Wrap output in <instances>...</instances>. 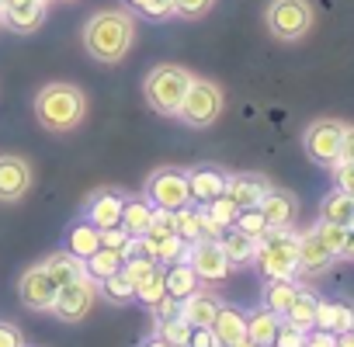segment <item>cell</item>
<instances>
[{
    "label": "cell",
    "mask_w": 354,
    "mask_h": 347,
    "mask_svg": "<svg viewBox=\"0 0 354 347\" xmlns=\"http://www.w3.org/2000/svg\"><path fill=\"white\" fill-rule=\"evenodd\" d=\"M146 309L153 312V319H167V316H177V312H181V302L170 299V295H163V299H156V302L146 306Z\"/></svg>",
    "instance_id": "45"
},
{
    "label": "cell",
    "mask_w": 354,
    "mask_h": 347,
    "mask_svg": "<svg viewBox=\"0 0 354 347\" xmlns=\"http://www.w3.org/2000/svg\"><path fill=\"white\" fill-rule=\"evenodd\" d=\"M330 170H333V185H337V191H344V195L354 198V160H337Z\"/></svg>",
    "instance_id": "43"
},
{
    "label": "cell",
    "mask_w": 354,
    "mask_h": 347,
    "mask_svg": "<svg viewBox=\"0 0 354 347\" xmlns=\"http://www.w3.org/2000/svg\"><path fill=\"white\" fill-rule=\"evenodd\" d=\"M340 160H354V125H344V139H340Z\"/></svg>",
    "instance_id": "50"
},
{
    "label": "cell",
    "mask_w": 354,
    "mask_h": 347,
    "mask_svg": "<svg viewBox=\"0 0 354 347\" xmlns=\"http://www.w3.org/2000/svg\"><path fill=\"white\" fill-rule=\"evenodd\" d=\"M122 264H125L122 250H111V247H97V250H94V254L84 261V268H87V278H94V281H104L108 274L122 271Z\"/></svg>",
    "instance_id": "30"
},
{
    "label": "cell",
    "mask_w": 354,
    "mask_h": 347,
    "mask_svg": "<svg viewBox=\"0 0 354 347\" xmlns=\"http://www.w3.org/2000/svg\"><path fill=\"white\" fill-rule=\"evenodd\" d=\"M278 323H281V316H274L271 309L261 306L257 312L247 316V340L257 344V347H271L274 344V333H278Z\"/></svg>",
    "instance_id": "28"
},
{
    "label": "cell",
    "mask_w": 354,
    "mask_h": 347,
    "mask_svg": "<svg viewBox=\"0 0 354 347\" xmlns=\"http://www.w3.org/2000/svg\"><path fill=\"white\" fill-rule=\"evenodd\" d=\"M240 233H247L250 240H261L271 226H268V219L261 216V209H240V216H236V223H233Z\"/></svg>",
    "instance_id": "37"
},
{
    "label": "cell",
    "mask_w": 354,
    "mask_h": 347,
    "mask_svg": "<svg viewBox=\"0 0 354 347\" xmlns=\"http://www.w3.org/2000/svg\"><path fill=\"white\" fill-rule=\"evenodd\" d=\"M313 330H330V333H347V330H354V306H347V302H323L319 299V306H316V326Z\"/></svg>",
    "instance_id": "22"
},
{
    "label": "cell",
    "mask_w": 354,
    "mask_h": 347,
    "mask_svg": "<svg viewBox=\"0 0 354 347\" xmlns=\"http://www.w3.org/2000/svg\"><path fill=\"white\" fill-rule=\"evenodd\" d=\"M202 209H205V216H209L219 229H230V226L236 223V216H240V209H236L226 195H219L216 202H209V205H202Z\"/></svg>",
    "instance_id": "36"
},
{
    "label": "cell",
    "mask_w": 354,
    "mask_h": 347,
    "mask_svg": "<svg viewBox=\"0 0 354 347\" xmlns=\"http://www.w3.org/2000/svg\"><path fill=\"white\" fill-rule=\"evenodd\" d=\"M264 25L281 42H299L313 28V4L309 0H271L264 11Z\"/></svg>",
    "instance_id": "7"
},
{
    "label": "cell",
    "mask_w": 354,
    "mask_h": 347,
    "mask_svg": "<svg viewBox=\"0 0 354 347\" xmlns=\"http://www.w3.org/2000/svg\"><path fill=\"white\" fill-rule=\"evenodd\" d=\"M125 8L139 11L149 21H167L174 18V0H125Z\"/></svg>",
    "instance_id": "35"
},
{
    "label": "cell",
    "mask_w": 354,
    "mask_h": 347,
    "mask_svg": "<svg viewBox=\"0 0 354 347\" xmlns=\"http://www.w3.org/2000/svg\"><path fill=\"white\" fill-rule=\"evenodd\" d=\"M97 288H101V295H104L108 302H115V306H129V302L136 299V288H132V281H129L122 271H115V274H108L104 281H97Z\"/></svg>",
    "instance_id": "33"
},
{
    "label": "cell",
    "mask_w": 354,
    "mask_h": 347,
    "mask_svg": "<svg viewBox=\"0 0 354 347\" xmlns=\"http://www.w3.org/2000/svg\"><path fill=\"white\" fill-rule=\"evenodd\" d=\"M319 223H330V226H354V198L344 195V191H330L323 202H319Z\"/></svg>",
    "instance_id": "25"
},
{
    "label": "cell",
    "mask_w": 354,
    "mask_h": 347,
    "mask_svg": "<svg viewBox=\"0 0 354 347\" xmlns=\"http://www.w3.org/2000/svg\"><path fill=\"white\" fill-rule=\"evenodd\" d=\"M188 195L195 205H209L216 202L219 195H226V174L219 167H195L188 170Z\"/></svg>",
    "instance_id": "16"
},
{
    "label": "cell",
    "mask_w": 354,
    "mask_h": 347,
    "mask_svg": "<svg viewBox=\"0 0 354 347\" xmlns=\"http://www.w3.org/2000/svg\"><path fill=\"white\" fill-rule=\"evenodd\" d=\"M340 139H344V122L337 118H316L302 132V149L313 163L333 167L340 160Z\"/></svg>",
    "instance_id": "8"
},
{
    "label": "cell",
    "mask_w": 354,
    "mask_h": 347,
    "mask_svg": "<svg viewBox=\"0 0 354 347\" xmlns=\"http://www.w3.org/2000/svg\"><path fill=\"white\" fill-rule=\"evenodd\" d=\"M223 104H226L223 101V87L212 84V80L195 77L188 94H185V101H181V108H177V118H181L185 125H192V129H209L223 115Z\"/></svg>",
    "instance_id": "5"
},
{
    "label": "cell",
    "mask_w": 354,
    "mask_h": 347,
    "mask_svg": "<svg viewBox=\"0 0 354 347\" xmlns=\"http://www.w3.org/2000/svg\"><path fill=\"white\" fill-rule=\"evenodd\" d=\"M313 229H316V236H319V240H323V243L330 247V254H333V257H340V250H344V236H347V229H351V226L344 229V226H330V223H316Z\"/></svg>",
    "instance_id": "41"
},
{
    "label": "cell",
    "mask_w": 354,
    "mask_h": 347,
    "mask_svg": "<svg viewBox=\"0 0 354 347\" xmlns=\"http://www.w3.org/2000/svg\"><path fill=\"white\" fill-rule=\"evenodd\" d=\"M4 4H8V0H0V8H4Z\"/></svg>",
    "instance_id": "56"
},
{
    "label": "cell",
    "mask_w": 354,
    "mask_h": 347,
    "mask_svg": "<svg viewBox=\"0 0 354 347\" xmlns=\"http://www.w3.org/2000/svg\"><path fill=\"white\" fill-rule=\"evenodd\" d=\"M163 281H167V295L170 299H188L192 292H198V274L192 271L188 261H177V264H167L163 268Z\"/></svg>",
    "instance_id": "24"
},
{
    "label": "cell",
    "mask_w": 354,
    "mask_h": 347,
    "mask_svg": "<svg viewBox=\"0 0 354 347\" xmlns=\"http://www.w3.org/2000/svg\"><path fill=\"white\" fill-rule=\"evenodd\" d=\"M209 330L216 333V344L219 347H236V344L247 340V316L236 306H219V312H216V319H212Z\"/></svg>",
    "instance_id": "18"
},
{
    "label": "cell",
    "mask_w": 354,
    "mask_h": 347,
    "mask_svg": "<svg viewBox=\"0 0 354 347\" xmlns=\"http://www.w3.org/2000/svg\"><path fill=\"white\" fill-rule=\"evenodd\" d=\"M97 302V281L94 278H77L70 285H63L56 292V302H53V316L63 319V323H80Z\"/></svg>",
    "instance_id": "9"
},
{
    "label": "cell",
    "mask_w": 354,
    "mask_h": 347,
    "mask_svg": "<svg viewBox=\"0 0 354 347\" xmlns=\"http://www.w3.org/2000/svg\"><path fill=\"white\" fill-rule=\"evenodd\" d=\"M42 268H46V274L56 281V288H63V285H70V281H77V278H87L84 261H80V257H73L66 247H63V250H56V254H49V257L42 261Z\"/></svg>",
    "instance_id": "21"
},
{
    "label": "cell",
    "mask_w": 354,
    "mask_h": 347,
    "mask_svg": "<svg viewBox=\"0 0 354 347\" xmlns=\"http://www.w3.org/2000/svg\"><path fill=\"white\" fill-rule=\"evenodd\" d=\"M195 73L188 66H174V63H163V66H153L142 80V94H146V104L163 115V118H177V108H181L188 87H192Z\"/></svg>",
    "instance_id": "3"
},
{
    "label": "cell",
    "mask_w": 354,
    "mask_h": 347,
    "mask_svg": "<svg viewBox=\"0 0 354 347\" xmlns=\"http://www.w3.org/2000/svg\"><path fill=\"white\" fill-rule=\"evenodd\" d=\"M163 344L170 347H188V337H192V326L181 319V316H167V319H156V333Z\"/></svg>",
    "instance_id": "34"
},
{
    "label": "cell",
    "mask_w": 354,
    "mask_h": 347,
    "mask_svg": "<svg viewBox=\"0 0 354 347\" xmlns=\"http://www.w3.org/2000/svg\"><path fill=\"white\" fill-rule=\"evenodd\" d=\"M0 25H8L18 35H32L46 25V4H39V0H8L0 8Z\"/></svg>",
    "instance_id": "14"
},
{
    "label": "cell",
    "mask_w": 354,
    "mask_h": 347,
    "mask_svg": "<svg viewBox=\"0 0 354 347\" xmlns=\"http://www.w3.org/2000/svg\"><path fill=\"white\" fill-rule=\"evenodd\" d=\"M295 292H299L295 278H268V285H264V309H271L274 316H285L292 299H295Z\"/></svg>",
    "instance_id": "29"
},
{
    "label": "cell",
    "mask_w": 354,
    "mask_h": 347,
    "mask_svg": "<svg viewBox=\"0 0 354 347\" xmlns=\"http://www.w3.org/2000/svg\"><path fill=\"white\" fill-rule=\"evenodd\" d=\"M0 347H25V337L15 323H0Z\"/></svg>",
    "instance_id": "46"
},
{
    "label": "cell",
    "mask_w": 354,
    "mask_h": 347,
    "mask_svg": "<svg viewBox=\"0 0 354 347\" xmlns=\"http://www.w3.org/2000/svg\"><path fill=\"white\" fill-rule=\"evenodd\" d=\"M167 295V281H163V264L156 268V274L153 278H146L139 288H136V299L142 302V306H153L156 299H163Z\"/></svg>",
    "instance_id": "39"
},
{
    "label": "cell",
    "mask_w": 354,
    "mask_h": 347,
    "mask_svg": "<svg viewBox=\"0 0 354 347\" xmlns=\"http://www.w3.org/2000/svg\"><path fill=\"white\" fill-rule=\"evenodd\" d=\"M219 295H212V292H192L188 299H181V316L188 326H212V319H216V312H219Z\"/></svg>",
    "instance_id": "20"
},
{
    "label": "cell",
    "mask_w": 354,
    "mask_h": 347,
    "mask_svg": "<svg viewBox=\"0 0 354 347\" xmlns=\"http://www.w3.org/2000/svg\"><path fill=\"white\" fill-rule=\"evenodd\" d=\"M97 247H101V229L91 226L87 219H80V223H73V226L66 229V250H70L73 257L87 261Z\"/></svg>",
    "instance_id": "26"
},
{
    "label": "cell",
    "mask_w": 354,
    "mask_h": 347,
    "mask_svg": "<svg viewBox=\"0 0 354 347\" xmlns=\"http://www.w3.org/2000/svg\"><path fill=\"white\" fill-rule=\"evenodd\" d=\"M32 188V163L18 153H4L0 156V202L15 205L28 195Z\"/></svg>",
    "instance_id": "12"
},
{
    "label": "cell",
    "mask_w": 354,
    "mask_h": 347,
    "mask_svg": "<svg viewBox=\"0 0 354 347\" xmlns=\"http://www.w3.org/2000/svg\"><path fill=\"white\" fill-rule=\"evenodd\" d=\"M142 198L153 205V209H167V212H177L192 205V195H188V170H177V167H160L146 178V188H142Z\"/></svg>",
    "instance_id": "6"
},
{
    "label": "cell",
    "mask_w": 354,
    "mask_h": 347,
    "mask_svg": "<svg viewBox=\"0 0 354 347\" xmlns=\"http://www.w3.org/2000/svg\"><path fill=\"white\" fill-rule=\"evenodd\" d=\"M340 257L354 261V226H351V229H347V236H344V250H340Z\"/></svg>",
    "instance_id": "51"
},
{
    "label": "cell",
    "mask_w": 354,
    "mask_h": 347,
    "mask_svg": "<svg viewBox=\"0 0 354 347\" xmlns=\"http://www.w3.org/2000/svg\"><path fill=\"white\" fill-rule=\"evenodd\" d=\"M316 306H319V299H316L313 292L299 288L295 299H292V306H288V312H285L281 319H288V323H295V326H302V330H313V326H316Z\"/></svg>",
    "instance_id": "31"
},
{
    "label": "cell",
    "mask_w": 354,
    "mask_h": 347,
    "mask_svg": "<svg viewBox=\"0 0 354 347\" xmlns=\"http://www.w3.org/2000/svg\"><path fill=\"white\" fill-rule=\"evenodd\" d=\"M337 257L330 254V247L316 236V229L309 233H299V271L302 274H319L333 264Z\"/></svg>",
    "instance_id": "19"
},
{
    "label": "cell",
    "mask_w": 354,
    "mask_h": 347,
    "mask_svg": "<svg viewBox=\"0 0 354 347\" xmlns=\"http://www.w3.org/2000/svg\"><path fill=\"white\" fill-rule=\"evenodd\" d=\"M185 261L192 264V271L198 274V281H223L233 271L230 261H226V254H223V247H219V240H212V236H202V240L188 243Z\"/></svg>",
    "instance_id": "10"
},
{
    "label": "cell",
    "mask_w": 354,
    "mask_h": 347,
    "mask_svg": "<svg viewBox=\"0 0 354 347\" xmlns=\"http://www.w3.org/2000/svg\"><path fill=\"white\" fill-rule=\"evenodd\" d=\"M87 115V97L77 84H66V80H56V84H46L39 94H35V118L42 129L56 132V135H66L73 129H80Z\"/></svg>",
    "instance_id": "2"
},
{
    "label": "cell",
    "mask_w": 354,
    "mask_h": 347,
    "mask_svg": "<svg viewBox=\"0 0 354 347\" xmlns=\"http://www.w3.org/2000/svg\"><path fill=\"white\" fill-rule=\"evenodd\" d=\"M306 347H337V333H330V330H309L306 333Z\"/></svg>",
    "instance_id": "49"
},
{
    "label": "cell",
    "mask_w": 354,
    "mask_h": 347,
    "mask_svg": "<svg viewBox=\"0 0 354 347\" xmlns=\"http://www.w3.org/2000/svg\"><path fill=\"white\" fill-rule=\"evenodd\" d=\"M219 247L230 261V268H243V264H254V250H257V240H250L247 233H240L236 226L223 229L219 236Z\"/></svg>",
    "instance_id": "23"
},
{
    "label": "cell",
    "mask_w": 354,
    "mask_h": 347,
    "mask_svg": "<svg viewBox=\"0 0 354 347\" xmlns=\"http://www.w3.org/2000/svg\"><path fill=\"white\" fill-rule=\"evenodd\" d=\"M257 209H261V216L268 219L271 229H292V223H295V216H299L295 195H288V191H281V188H274V185H271V191L261 198Z\"/></svg>",
    "instance_id": "17"
},
{
    "label": "cell",
    "mask_w": 354,
    "mask_h": 347,
    "mask_svg": "<svg viewBox=\"0 0 354 347\" xmlns=\"http://www.w3.org/2000/svg\"><path fill=\"white\" fill-rule=\"evenodd\" d=\"M254 264L264 278H295L299 274V233L292 229H268L257 240Z\"/></svg>",
    "instance_id": "4"
},
{
    "label": "cell",
    "mask_w": 354,
    "mask_h": 347,
    "mask_svg": "<svg viewBox=\"0 0 354 347\" xmlns=\"http://www.w3.org/2000/svg\"><path fill=\"white\" fill-rule=\"evenodd\" d=\"M129 240V233L122 226H111V229H101V247H111V250H122Z\"/></svg>",
    "instance_id": "47"
},
{
    "label": "cell",
    "mask_w": 354,
    "mask_h": 347,
    "mask_svg": "<svg viewBox=\"0 0 354 347\" xmlns=\"http://www.w3.org/2000/svg\"><path fill=\"white\" fill-rule=\"evenodd\" d=\"M66 4H73V0H66Z\"/></svg>",
    "instance_id": "57"
},
{
    "label": "cell",
    "mask_w": 354,
    "mask_h": 347,
    "mask_svg": "<svg viewBox=\"0 0 354 347\" xmlns=\"http://www.w3.org/2000/svg\"><path fill=\"white\" fill-rule=\"evenodd\" d=\"M212 4H216V0H174V15L195 21V18H205L212 11Z\"/></svg>",
    "instance_id": "42"
},
{
    "label": "cell",
    "mask_w": 354,
    "mask_h": 347,
    "mask_svg": "<svg viewBox=\"0 0 354 347\" xmlns=\"http://www.w3.org/2000/svg\"><path fill=\"white\" fill-rule=\"evenodd\" d=\"M56 281L46 274L42 264H32L25 268V274L18 278V295L25 302V309L32 312H53V302H56Z\"/></svg>",
    "instance_id": "11"
},
{
    "label": "cell",
    "mask_w": 354,
    "mask_h": 347,
    "mask_svg": "<svg viewBox=\"0 0 354 347\" xmlns=\"http://www.w3.org/2000/svg\"><path fill=\"white\" fill-rule=\"evenodd\" d=\"M149 223H153V205H149L142 195H139V198H129V195H125V209H122V229H125L129 236H146Z\"/></svg>",
    "instance_id": "27"
},
{
    "label": "cell",
    "mask_w": 354,
    "mask_h": 347,
    "mask_svg": "<svg viewBox=\"0 0 354 347\" xmlns=\"http://www.w3.org/2000/svg\"><path fill=\"white\" fill-rule=\"evenodd\" d=\"M337 347H354V330L340 333V337H337Z\"/></svg>",
    "instance_id": "52"
},
{
    "label": "cell",
    "mask_w": 354,
    "mask_h": 347,
    "mask_svg": "<svg viewBox=\"0 0 354 347\" xmlns=\"http://www.w3.org/2000/svg\"><path fill=\"white\" fill-rule=\"evenodd\" d=\"M149 240V236H146ZM149 250H153V261L156 264H177V261H185V254H188V240H181L177 233H170V236H163V240H149Z\"/></svg>",
    "instance_id": "32"
},
{
    "label": "cell",
    "mask_w": 354,
    "mask_h": 347,
    "mask_svg": "<svg viewBox=\"0 0 354 347\" xmlns=\"http://www.w3.org/2000/svg\"><path fill=\"white\" fill-rule=\"evenodd\" d=\"M170 233H174V212L153 209V223H149L146 236H149V240H163V236H170Z\"/></svg>",
    "instance_id": "44"
},
{
    "label": "cell",
    "mask_w": 354,
    "mask_h": 347,
    "mask_svg": "<svg viewBox=\"0 0 354 347\" xmlns=\"http://www.w3.org/2000/svg\"><path fill=\"white\" fill-rule=\"evenodd\" d=\"M188 347H219V344H216V333H212L209 326H192Z\"/></svg>",
    "instance_id": "48"
},
{
    "label": "cell",
    "mask_w": 354,
    "mask_h": 347,
    "mask_svg": "<svg viewBox=\"0 0 354 347\" xmlns=\"http://www.w3.org/2000/svg\"><path fill=\"white\" fill-rule=\"evenodd\" d=\"M236 347H257V344H250V340H243V344H236Z\"/></svg>",
    "instance_id": "54"
},
{
    "label": "cell",
    "mask_w": 354,
    "mask_h": 347,
    "mask_svg": "<svg viewBox=\"0 0 354 347\" xmlns=\"http://www.w3.org/2000/svg\"><path fill=\"white\" fill-rule=\"evenodd\" d=\"M39 4H46V8H49V4H53V0H39Z\"/></svg>",
    "instance_id": "55"
},
{
    "label": "cell",
    "mask_w": 354,
    "mask_h": 347,
    "mask_svg": "<svg viewBox=\"0 0 354 347\" xmlns=\"http://www.w3.org/2000/svg\"><path fill=\"white\" fill-rule=\"evenodd\" d=\"M156 268H160V264H156V261H149V257H132V261H125V264H122V274L132 281V288H139L146 278H153V274H156Z\"/></svg>",
    "instance_id": "38"
},
{
    "label": "cell",
    "mask_w": 354,
    "mask_h": 347,
    "mask_svg": "<svg viewBox=\"0 0 354 347\" xmlns=\"http://www.w3.org/2000/svg\"><path fill=\"white\" fill-rule=\"evenodd\" d=\"M139 347H170V344H163V340H160V337H149V340H142V344H139Z\"/></svg>",
    "instance_id": "53"
},
{
    "label": "cell",
    "mask_w": 354,
    "mask_h": 347,
    "mask_svg": "<svg viewBox=\"0 0 354 347\" xmlns=\"http://www.w3.org/2000/svg\"><path fill=\"white\" fill-rule=\"evenodd\" d=\"M122 209H125V195L118 188H101L87 198L84 219L97 229H111V226H122Z\"/></svg>",
    "instance_id": "13"
},
{
    "label": "cell",
    "mask_w": 354,
    "mask_h": 347,
    "mask_svg": "<svg viewBox=\"0 0 354 347\" xmlns=\"http://www.w3.org/2000/svg\"><path fill=\"white\" fill-rule=\"evenodd\" d=\"M306 333H309V330H302V326H295V323L281 319L271 347H306Z\"/></svg>",
    "instance_id": "40"
},
{
    "label": "cell",
    "mask_w": 354,
    "mask_h": 347,
    "mask_svg": "<svg viewBox=\"0 0 354 347\" xmlns=\"http://www.w3.org/2000/svg\"><path fill=\"white\" fill-rule=\"evenodd\" d=\"M268 191H271V181L261 178V174H226V198L236 209H257Z\"/></svg>",
    "instance_id": "15"
},
{
    "label": "cell",
    "mask_w": 354,
    "mask_h": 347,
    "mask_svg": "<svg viewBox=\"0 0 354 347\" xmlns=\"http://www.w3.org/2000/svg\"><path fill=\"white\" fill-rule=\"evenodd\" d=\"M80 42H84V53H87L94 63L115 66V63H122V59L132 53L136 21H132L129 11H118V8L97 11V15L87 18V25H84V32H80Z\"/></svg>",
    "instance_id": "1"
}]
</instances>
